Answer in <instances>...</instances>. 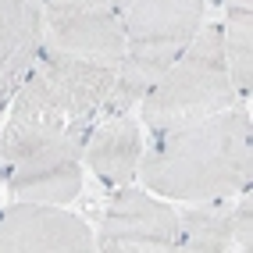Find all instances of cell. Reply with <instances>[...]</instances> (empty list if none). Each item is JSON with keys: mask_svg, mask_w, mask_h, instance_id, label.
<instances>
[{"mask_svg": "<svg viewBox=\"0 0 253 253\" xmlns=\"http://www.w3.org/2000/svg\"><path fill=\"white\" fill-rule=\"evenodd\" d=\"M128 4H132V0H111V7H114L118 14H125V11H128Z\"/></svg>", "mask_w": 253, "mask_h": 253, "instance_id": "16", "label": "cell"}, {"mask_svg": "<svg viewBox=\"0 0 253 253\" xmlns=\"http://www.w3.org/2000/svg\"><path fill=\"white\" fill-rule=\"evenodd\" d=\"M143 189L161 200H232L253 182V132L246 104L217 111L204 122L157 132L139 157Z\"/></svg>", "mask_w": 253, "mask_h": 253, "instance_id": "1", "label": "cell"}, {"mask_svg": "<svg viewBox=\"0 0 253 253\" xmlns=\"http://www.w3.org/2000/svg\"><path fill=\"white\" fill-rule=\"evenodd\" d=\"M235 196H239V204H232V250L250 253V246H253V196H250V189L235 193Z\"/></svg>", "mask_w": 253, "mask_h": 253, "instance_id": "14", "label": "cell"}, {"mask_svg": "<svg viewBox=\"0 0 253 253\" xmlns=\"http://www.w3.org/2000/svg\"><path fill=\"white\" fill-rule=\"evenodd\" d=\"M111 86L114 68L40 54L25 86L11 100L7 122H29V125L96 122L111 96Z\"/></svg>", "mask_w": 253, "mask_h": 253, "instance_id": "4", "label": "cell"}, {"mask_svg": "<svg viewBox=\"0 0 253 253\" xmlns=\"http://www.w3.org/2000/svg\"><path fill=\"white\" fill-rule=\"evenodd\" d=\"M178 250L182 253H232V204L200 200L178 214Z\"/></svg>", "mask_w": 253, "mask_h": 253, "instance_id": "12", "label": "cell"}, {"mask_svg": "<svg viewBox=\"0 0 253 253\" xmlns=\"http://www.w3.org/2000/svg\"><path fill=\"white\" fill-rule=\"evenodd\" d=\"M43 7H111V0H43Z\"/></svg>", "mask_w": 253, "mask_h": 253, "instance_id": "15", "label": "cell"}, {"mask_svg": "<svg viewBox=\"0 0 253 253\" xmlns=\"http://www.w3.org/2000/svg\"><path fill=\"white\" fill-rule=\"evenodd\" d=\"M125 46V22L111 7H43L40 54L118 68Z\"/></svg>", "mask_w": 253, "mask_h": 253, "instance_id": "6", "label": "cell"}, {"mask_svg": "<svg viewBox=\"0 0 253 253\" xmlns=\"http://www.w3.org/2000/svg\"><path fill=\"white\" fill-rule=\"evenodd\" d=\"M239 100L243 96L235 89L221 54V25H204L139 104L143 125L157 136L168 128L204 122L217 111L235 107Z\"/></svg>", "mask_w": 253, "mask_h": 253, "instance_id": "3", "label": "cell"}, {"mask_svg": "<svg viewBox=\"0 0 253 253\" xmlns=\"http://www.w3.org/2000/svg\"><path fill=\"white\" fill-rule=\"evenodd\" d=\"M96 122L29 125L4 122L0 128V168L14 200L72 204L82 193V157Z\"/></svg>", "mask_w": 253, "mask_h": 253, "instance_id": "2", "label": "cell"}, {"mask_svg": "<svg viewBox=\"0 0 253 253\" xmlns=\"http://www.w3.org/2000/svg\"><path fill=\"white\" fill-rule=\"evenodd\" d=\"M43 43V0H0V111L25 86Z\"/></svg>", "mask_w": 253, "mask_h": 253, "instance_id": "8", "label": "cell"}, {"mask_svg": "<svg viewBox=\"0 0 253 253\" xmlns=\"http://www.w3.org/2000/svg\"><path fill=\"white\" fill-rule=\"evenodd\" d=\"M221 54L239 96L253 89V7H221Z\"/></svg>", "mask_w": 253, "mask_h": 253, "instance_id": "13", "label": "cell"}, {"mask_svg": "<svg viewBox=\"0 0 253 253\" xmlns=\"http://www.w3.org/2000/svg\"><path fill=\"white\" fill-rule=\"evenodd\" d=\"M100 253H175L178 211L143 185H118L96 228Z\"/></svg>", "mask_w": 253, "mask_h": 253, "instance_id": "5", "label": "cell"}, {"mask_svg": "<svg viewBox=\"0 0 253 253\" xmlns=\"http://www.w3.org/2000/svg\"><path fill=\"white\" fill-rule=\"evenodd\" d=\"M207 0H132L122 14L125 40L132 46H154L182 54L204 29Z\"/></svg>", "mask_w": 253, "mask_h": 253, "instance_id": "9", "label": "cell"}, {"mask_svg": "<svg viewBox=\"0 0 253 253\" xmlns=\"http://www.w3.org/2000/svg\"><path fill=\"white\" fill-rule=\"evenodd\" d=\"M93 228L61 204L14 200L0 211V253H89Z\"/></svg>", "mask_w": 253, "mask_h": 253, "instance_id": "7", "label": "cell"}, {"mask_svg": "<svg viewBox=\"0 0 253 253\" xmlns=\"http://www.w3.org/2000/svg\"><path fill=\"white\" fill-rule=\"evenodd\" d=\"M139 157H143V125L132 114H107V122L89 132L86 164L111 189L128 185L136 178Z\"/></svg>", "mask_w": 253, "mask_h": 253, "instance_id": "10", "label": "cell"}, {"mask_svg": "<svg viewBox=\"0 0 253 253\" xmlns=\"http://www.w3.org/2000/svg\"><path fill=\"white\" fill-rule=\"evenodd\" d=\"M178 54L171 50H154V46H125L122 61L114 68V86H111V96L100 114H132V107L150 93V86L168 72Z\"/></svg>", "mask_w": 253, "mask_h": 253, "instance_id": "11", "label": "cell"}]
</instances>
